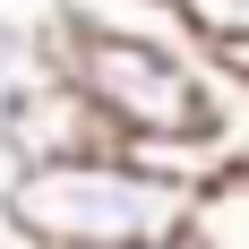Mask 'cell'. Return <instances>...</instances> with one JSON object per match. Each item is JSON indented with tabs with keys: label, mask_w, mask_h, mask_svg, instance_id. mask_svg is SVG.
Segmentation results:
<instances>
[{
	"label": "cell",
	"mask_w": 249,
	"mask_h": 249,
	"mask_svg": "<svg viewBox=\"0 0 249 249\" xmlns=\"http://www.w3.org/2000/svg\"><path fill=\"white\" fill-rule=\"evenodd\" d=\"M0 215H9V241H26V249H121V241H180L198 198L138 172L112 138L95 155L9 163Z\"/></svg>",
	"instance_id": "6da1fadb"
},
{
	"label": "cell",
	"mask_w": 249,
	"mask_h": 249,
	"mask_svg": "<svg viewBox=\"0 0 249 249\" xmlns=\"http://www.w3.org/2000/svg\"><path fill=\"white\" fill-rule=\"evenodd\" d=\"M52 60H60V77H69L77 95L95 103V121L112 138H180V129H206V112H215L206 52L112 43V35H60L52 26Z\"/></svg>",
	"instance_id": "7a4b0ae2"
},
{
	"label": "cell",
	"mask_w": 249,
	"mask_h": 249,
	"mask_svg": "<svg viewBox=\"0 0 249 249\" xmlns=\"http://www.w3.org/2000/svg\"><path fill=\"white\" fill-rule=\"evenodd\" d=\"M95 146H112V129H103L95 103L60 77V60H52V77L18 103V121L0 129V155H9V163H52V155H95Z\"/></svg>",
	"instance_id": "3957f363"
},
{
	"label": "cell",
	"mask_w": 249,
	"mask_h": 249,
	"mask_svg": "<svg viewBox=\"0 0 249 249\" xmlns=\"http://www.w3.org/2000/svg\"><path fill=\"white\" fill-rule=\"evenodd\" d=\"M52 26H60V35H112V43H172V52H198V35L180 26L172 0H52Z\"/></svg>",
	"instance_id": "277c9868"
},
{
	"label": "cell",
	"mask_w": 249,
	"mask_h": 249,
	"mask_svg": "<svg viewBox=\"0 0 249 249\" xmlns=\"http://www.w3.org/2000/svg\"><path fill=\"white\" fill-rule=\"evenodd\" d=\"M52 77V26H26L18 9H0V129L18 121V103Z\"/></svg>",
	"instance_id": "5b68a950"
},
{
	"label": "cell",
	"mask_w": 249,
	"mask_h": 249,
	"mask_svg": "<svg viewBox=\"0 0 249 249\" xmlns=\"http://www.w3.org/2000/svg\"><path fill=\"white\" fill-rule=\"evenodd\" d=\"M189 241L198 249H249V172H224L189 215Z\"/></svg>",
	"instance_id": "8992f818"
},
{
	"label": "cell",
	"mask_w": 249,
	"mask_h": 249,
	"mask_svg": "<svg viewBox=\"0 0 249 249\" xmlns=\"http://www.w3.org/2000/svg\"><path fill=\"white\" fill-rule=\"evenodd\" d=\"M206 138L224 146V172H249V77H215V112Z\"/></svg>",
	"instance_id": "52a82bcc"
},
{
	"label": "cell",
	"mask_w": 249,
	"mask_h": 249,
	"mask_svg": "<svg viewBox=\"0 0 249 249\" xmlns=\"http://www.w3.org/2000/svg\"><path fill=\"white\" fill-rule=\"evenodd\" d=\"M180 9V26L198 35V52H215V43H232V35H249V0H172Z\"/></svg>",
	"instance_id": "ba28073f"
},
{
	"label": "cell",
	"mask_w": 249,
	"mask_h": 249,
	"mask_svg": "<svg viewBox=\"0 0 249 249\" xmlns=\"http://www.w3.org/2000/svg\"><path fill=\"white\" fill-rule=\"evenodd\" d=\"M206 69H215V77H249V35L215 43V52H206Z\"/></svg>",
	"instance_id": "9c48e42d"
},
{
	"label": "cell",
	"mask_w": 249,
	"mask_h": 249,
	"mask_svg": "<svg viewBox=\"0 0 249 249\" xmlns=\"http://www.w3.org/2000/svg\"><path fill=\"white\" fill-rule=\"evenodd\" d=\"M121 249H198V241H189V232H180V241H121Z\"/></svg>",
	"instance_id": "30bf717a"
},
{
	"label": "cell",
	"mask_w": 249,
	"mask_h": 249,
	"mask_svg": "<svg viewBox=\"0 0 249 249\" xmlns=\"http://www.w3.org/2000/svg\"><path fill=\"white\" fill-rule=\"evenodd\" d=\"M0 9H9V0H0Z\"/></svg>",
	"instance_id": "8fae6325"
}]
</instances>
